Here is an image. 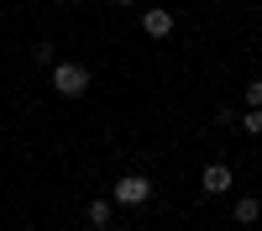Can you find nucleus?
<instances>
[{"label": "nucleus", "instance_id": "1", "mask_svg": "<svg viewBox=\"0 0 262 231\" xmlns=\"http://www.w3.org/2000/svg\"><path fill=\"white\" fill-rule=\"evenodd\" d=\"M53 90L69 95V100L90 95V69H84V63H53Z\"/></svg>", "mask_w": 262, "mask_h": 231}, {"label": "nucleus", "instance_id": "2", "mask_svg": "<svg viewBox=\"0 0 262 231\" xmlns=\"http://www.w3.org/2000/svg\"><path fill=\"white\" fill-rule=\"evenodd\" d=\"M147 200H152V179H142V174L116 179V205H147Z\"/></svg>", "mask_w": 262, "mask_h": 231}, {"label": "nucleus", "instance_id": "3", "mask_svg": "<svg viewBox=\"0 0 262 231\" xmlns=\"http://www.w3.org/2000/svg\"><path fill=\"white\" fill-rule=\"evenodd\" d=\"M200 184H205V195H226V189L236 184V174H231V163H205Z\"/></svg>", "mask_w": 262, "mask_h": 231}, {"label": "nucleus", "instance_id": "4", "mask_svg": "<svg viewBox=\"0 0 262 231\" xmlns=\"http://www.w3.org/2000/svg\"><path fill=\"white\" fill-rule=\"evenodd\" d=\"M142 32L147 37H173V11H142Z\"/></svg>", "mask_w": 262, "mask_h": 231}, {"label": "nucleus", "instance_id": "5", "mask_svg": "<svg viewBox=\"0 0 262 231\" xmlns=\"http://www.w3.org/2000/svg\"><path fill=\"white\" fill-rule=\"evenodd\" d=\"M236 221H242V226H257V221H262V200H257V195H242V200H236Z\"/></svg>", "mask_w": 262, "mask_h": 231}, {"label": "nucleus", "instance_id": "6", "mask_svg": "<svg viewBox=\"0 0 262 231\" xmlns=\"http://www.w3.org/2000/svg\"><path fill=\"white\" fill-rule=\"evenodd\" d=\"M84 216H90L95 231H105V226H111V216H116V205H111V200H90V210H84Z\"/></svg>", "mask_w": 262, "mask_h": 231}, {"label": "nucleus", "instance_id": "7", "mask_svg": "<svg viewBox=\"0 0 262 231\" xmlns=\"http://www.w3.org/2000/svg\"><path fill=\"white\" fill-rule=\"evenodd\" d=\"M242 132H247V137H262V111H257V105L242 116Z\"/></svg>", "mask_w": 262, "mask_h": 231}, {"label": "nucleus", "instance_id": "8", "mask_svg": "<svg viewBox=\"0 0 262 231\" xmlns=\"http://www.w3.org/2000/svg\"><path fill=\"white\" fill-rule=\"evenodd\" d=\"M242 100H247V105H257V111H262V79H252V84H247V95H242Z\"/></svg>", "mask_w": 262, "mask_h": 231}]
</instances>
